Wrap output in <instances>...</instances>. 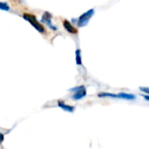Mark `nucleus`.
<instances>
[{
    "instance_id": "f257e3e1",
    "label": "nucleus",
    "mask_w": 149,
    "mask_h": 149,
    "mask_svg": "<svg viewBox=\"0 0 149 149\" xmlns=\"http://www.w3.org/2000/svg\"><path fill=\"white\" fill-rule=\"evenodd\" d=\"M23 18H24L26 21H28V22H29L36 30H38L39 32H41V33H45V27L37 20V18H36V17H35L34 15L29 14V13H24Z\"/></svg>"
},
{
    "instance_id": "f03ea898",
    "label": "nucleus",
    "mask_w": 149,
    "mask_h": 149,
    "mask_svg": "<svg viewBox=\"0 0 149 149\" xmlns=\"http://www.w3.org/2000/svg\"><path fill=\"white\" fill-rule=\"evenodd\" d=\"M69 90L74 92V95L72 96L73 100H79V99L85 97L86 95V90L84 85H80V86L72 88V89H70Z\"/></svg>"
},
{
    "instance_id": "7ed1b4c3",
    "label": "nucleus",
    "mask_w": 149,
    "mask_h": 149,
    "mask_svg": "<svg viewBox=\"0 0 149 149\" xmlns=\"http://www.w3.org/2000/svg\"><path fill=\"white\" fill-rule=\"evenodd\" d=\"M94 14V10L93 9H91L89 11H87L86 12L83 13L79 18V21H78V25L79 27H83L85 25H86L90 20V18H92V16Z\"/></svg>"
},
{
    "instance_id": "20e7f679",
    "label": "nucleus",
    "mask_w": 149,
    "mask_h": 149,
    "mask_svg": "<svg viewBox=\"0 0 149 149\" xmlns=\"http://www.w3.org/2000/svg\"><path fill=\"white\" fill-rule=\"evenodd\" d=\"M52 15H51V13L50 12H48V11H45V13L43 14V16H42V18H41V21L43 22V23H45V24H46L50 28H52V30H57V28L55 27V26H53V25L52 24Z\"/></svg>"
},
{
    "instance_id": "39448f33",
    "label": "nucleus",
    "mask_w": 149,
    "mask_h": 149,
    "mask_svg": "<svg viewBox=\"0 0 149 149\" xmlns=\"http://www.w3.org/2000/svg\"><path fill=\"white\" fill-rule=\"evenodd\" d=\"M63 25H64L65 29L68 32L73 33V34L78 33V30H77L73 25H72V24H71L68 20H64V21H63Z\"/></svg>"
},
{
    "instance_id": "423d86ee",
    "label": "nucleus",
    "mask_w": 149,
    "mask_h": 149,
    "mask_svg": "<svg viewBox=\"0 0 149 149\" xmlns=\"http://www.w3.org/2000/svg\"><path fill=\"white\" fill-rule=\"evenodd\" d=\"M58 106L59 108L63 109L64 111L68 112H73L74 110H75V107H74V106L67 105H65L63 101H58Z\"/></svg>"
},
{
    "instance_id": "0eeeda50",
    "label": "nucleus",
    "mask_w": 149,
    "mask_h": 149,
    "mask_svg": "<svg viewBox=\"0 0 149 149\" xmlns=\"http://www.w3.org/2000/svg\"><path fill=\"white\" fill-rule=\"evenodd\" d=\"M117 97H118V98H122V99H126V100H134L135 99L134 95L125 93V92H120V93L117 94Z\"/></svg>"
},
{
    "instance_id": "6e6552de",
    "label": "nucleus",
    "mask_w": 149,
    "mask_h": 149,
    "mask_svg": "<svg viewBox=\"0 0 149 149\" xmlns=\"http://www.w3.org/2000/svg\"><path fill=\"white\" fill-rule=\"evenodd\" d=\"M76 55V64L77 65H82V59H81V51L80 49H77L75 52Z\"/></svg>"
},
{
    "instance_id": "1a4fd4ad",
    "label": "nucleus",
    "mask_w": 149,
    "mask_h": 149,
    "mask_svg": "<svg viewBox=\"0 0 149 149\" xmlns=\"http://www.w3.org/2000/svg\"><path fill=\"white\" fill-rule=\"evenodd\" d=\"M99 97H113V98H118L117 94H113V93H108V92H102L98 95Z\"/></svg>"
},
{
    "instance_id": "9d476101",
    "label": "nucleus",
    "mask_w": 149,
    "mask_h": 149,
    "mask_svg": "<svg viewBox=\"0 0 149 149\" xmlns=\"http://www.w3.org/2000/svg\"><path fill=\"white\" fill-rule=\"evenodd\" d=\"M0 10H2V11H9L10 6L5 2H0Z\"/></svg>"
},
{
    "instance_id": "9b49d317",
    "label": "nucleus",
    "mask_w": 149,
    "mask_h": 149,
    "mask_svg": "<svg viewBox=\"0 0 149 149\" xmlns=\"http://www.w3.org/2000/svg\"><path fill=\"white\" fill-rule=\"evenodd\" d=\"M140 90H141V91H143V92L147 93V94H148L149 93V89L148 88H147V87H141V88H140Z\"/></svg>"
},
{
    "instance_id": "f8f14e48",
    "label": "nucleus",
    "mask_w": 149,
    "mask_h": 149,
    "mask_svg": "<svg viewBox=\"0 0 149 149\" xmlns=\"http://www.w3.org/2000/svg\"><path fill=\"white\" fill-rule=\"evenodd\" d=\"M3 139H4V136L3 133H0V143H2L3 141Z\"/></svg>"
},
{
    "instance_id": "ddd939ff",
    "label": "nucleus",
    "mask_w": 149,
    "mask_h": 149,
    "mask_svg": "<svg viewBox=\"0 0 149 149\" xmlns=\"http://www.w3.org/2000/svg\"><path fill=\"white\" fill-rule=\"evenodd\" d=\"M144 97L146 98V100H147V101H148V100H149V97H148V96H144Z\"/></svg>"
}]
</instances>
